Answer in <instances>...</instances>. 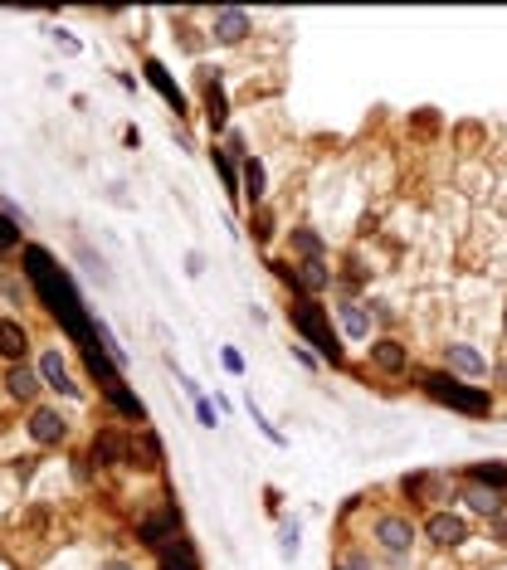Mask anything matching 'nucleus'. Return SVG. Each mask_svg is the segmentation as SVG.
Listing matches in <instances>:
<instances>
[{
	"label": "nucleus",
	"instance_id": "1",
	"mask_svg": "<svg viewBox=\"0 0 507 570\" xmlns=\"http://www.w3.org/2000/svg\"><path fill=\"white\" fill-rule=\"evenodd\" d=\"M415 381H419V391H425L429 400L458 409V415H493V395L483 391V385H464L454 371H419Z\"/></svg>",
	"mask_w": 507,
	"mask_h": 570
},
{
	"label": "nucleus",
	"instance_id": "2",
	"mask_svg": "<svg viewBox=\"0 0 507 570\" xmlns=\"http://www.w3.org/2000/svg\"><path fill=\"white\" fill-rule=\"evenodd\" d=\"M288 322H293V332L303 336L308 346H318V361L342 366V342H336V332H332V322H327V312H322L318 298H293Z\"/></svg>",
	"mask_w": 507,
	"mask_h": 570
},
{
	"label": "nucleus",
	"instance_id": "3",
	"mask_svg": "<svg viewBox=\"0 0 507 570\" xmlns=\"http://www.w3.org/2000/svg\"><path fill=\"white\" fill-rule=\"evenodd\" d=\"M88 464L93 468H123V464H132V439L123 429H98V434H93V444H88Z\"/></svg>",
	"mask_w": 507,
	"mask_h": 570
},
{
	"label": "nucleus",
	"instance_id": "4",
	"mask_svg": "<svg viewBox=\"0 0 507 570\" xmlns=\"http://www.w3.org/2000/svg\"><path fill=\"white\" fill-rule=\"evenodd\" d=\"M371 537H376V546L385 556H405L410 546H415V521L401 517V512H385V517H376V531H371Z\"/></svg>",
	"mask_w": 507,
	"mask_h": 570
},
{
	"label": "nucleus",
	"instance_id": "5",
	"mask_svg": "<svg viewBox=\"0 0 507 570\" xmlns=\"http://www.w3.org/2000/svg\"><path fill=\"white\" fill-rule=\"evenodd\" d=\"M25 434H30V439L40 444V448H59V444L69 439V419L59 415L54 405H34V409H30V424H25Z\"/></svg>",
	"mask_w": 507,
	"mask_h": 570
},
{
	"label": "nucleus",
	"instance_id": "6",
	"mask_svg": "<svg viewBox=\"0 0 507 570\" xmlns=\"http://www.w3.org/2000/svg\"><path fill=\"white\" fill-rule=\"evenodd\" d=\"M425 537L439 546V551H454V546L468 541V521L458 512H429L425 517Z\"/></svg>",
	"mask_w": 507,
	"mask_h": 570
},
{
	"label": "nucleus",
	"instance_id": "7",
	"mask_svg": "<svg viewBox=\"0 0 507 570\" xmlns=\"http://www.w3.org/2000/svg\"><path fill=\"white\" fill-rule=\"evenodd\" d=\"M200 93H205V123H210V132H225L229 103H225V88H220V69H200Z\"/></svg>",
	"mask_w": 507,
	"mask_h": 570
},
{
	"label": "nucleus",
	"instance_id": "8",
	"mask_svg": "<svg viewBox=\"0 0 507 570\" xmlns=\"http://www.w3.org/2000/svg\"><path fill=\"white\" fill-rule=\"evenodd\" d=\"M371 366L381 375H405L410 371V346L395 342V336H376V342H371Z\"/></svg>",
	"mask_w": 507,
	"mask_h": 570
},
{
	"label": "nucleus",
	"instance_id": "9",
	"mask_svg": "<svg viewBox=\"0 0 507 570\" xmlns=\"http://www.w3.org/2000/svg\"><path fill=\"white\" fill-rule=\"evenodd\" d=\"M156 565H161V570H200L196 541H190V537H171L161 551H156Z\"/></svg>",
	"mask_w": 507,
	"mask_h": 570
},
{
	"label": "nucleus",
	"instance_id": "10",
	"mask_svg": "<svg viewBox=\"0 0 507 570\" xmlns=\"http://www.w3.org/2000/svg\"><path fill=\"white\" fill-rule=\"evenodd\" d=\"M336 317H342V332L352 336V342H366V336H371V302L342 298V302H336Z\"/></svg>",
	"mask_w": 507,
	"mask_h": 570
},
{
	"label": "nucleus",
	"instance_id": "11",
	"mask_svg": "<svg viewBox=\"0 0 507 570\" xmlns=\"http://www.w3.org/2000/svg\"><path fill=\"white\" fill-rule=\"evenodd\" d=\"M249 30H254V20L244 15V10H215V20H210V34H215L220 44L249 40Z\"/></svg>",
	"mask_w": 507,
	"mask_h": 570
},
{
	"label": "nucleus",
	"instance_id": "12",
	"mask_svg": "<svg viewBox=\"0 0 507 570\" xmlns=\"http://www.w3.org/2000/svg\"><path fill=\"white\" fill-rule=\"evenodd\" d=\"M25 351H30V332L20 326V317H0V356L10 366H25Z\"/></svg>",
	"mask_w": 507,
	"mask_h": 570
},
{
	"label": "nucleus",
	"instance_id": "13",
	"mask_svg": "<svg viewBox=\"0 0 507 570\" xmlns=\"http://www.w3.org/2000/svg\"><path fill=\"white\" fill-rule=\"evenodd\" d=\"M44 391V375L30 371V366H10L5 371V395L20 400V405H34V395Z\"/></svg>",
	"mask_w": 507,
	"mask_h": 570
},
{
	"label": "nucleus",
	"instance_id": "14",
	"mask_svg": "<svg viewBox=\"0 0 507 570\" xmlns=\"http://www.w3.org/2000/svg\"><path fill=\"white\" fill-rule=\"evenodd\" d=\"M444 371H458V375H488V361H483L468 342H449V346H444Z\"/></svg>",
	"mask_w": 507,
	"mask_h": 570
},
{
	"label": "nucleus",
	"instance_id": "15",
	"mask_svg": "<svg viewBox=\"0 0 507 570\" xmlns=\"http://www.w3.org/2000/svg\"><path fill=\"white\" fill-rule=\"evenodd\" d=\"M40 375H44V385H50V391L78 395V385H74V375L64 371V356H59V351H44V356H40Z\"/></svg>",
	"mask_w": 507,
	"mask_h": 570
},
{
	"label": "nucleus",
	"instance_id": "16",
	"mask_svg": "<svg viewBox=\"0 0 507 570\" xmlns=\"http://www.w3.org/2000/svg\"><path fill=\"white\" fill-rule=\"evenodd\" d=\"M468 502V512H478V517H502V492H493V488H478V483H464V492H458Z\"/></svg>",
	"mask_w": 507,
	"mask_h": 570
},
{
	"label": "nucleus",
	"instance_id": "17",
	"mask_svg": "<svg viewBox=\"0 0 507 570\" xmlns=\"http://www.w3.org/2000/svg\"><path fill=\"white\" fill-rule=\"evenodd\" d=\"M142 69H147L152 88H156V93H161V98H166V103H171V107H176V113H186V93H180V88H176V83H171V74H166V69H161V64H156V59H147V64H142Z\"/></svg>",
	"mask_w": 507,
	"mask_h": 570
},
{
	"label": "nucleus",
	"instance_id": "18",
	"mask_svg": "<svg viewBox=\"0 0 507 570\" xmlns=\"http://www.w3.org/2000/svg\"><path fill=\"white\" fill-rule=\"evenodd\" d=\"M288 244H293L298 263H303V259H327V244H322V234H318V229H308V225H298L293 234H288Z\"/></svg>",
	"mask_w": 507,
	"mask_h": 570
},
{
	"label": "nucleus",
	"instance_id": "19",
	"mask_svg": "<svg viewBox=\"0 0 507 570\" xmlns=\"http://www.w3.org/2000/svg\"><path fill=\"white\" fill-rule=\"evenodd\" d=\"M244 196H249V205H263V196H269L263 161H254V156H244Z\"/></svg>",
	"mask_w": 507,
	"mask_h": 570
},
{
	"label": "nucleus",
	"instance_id": "20",
	"mask_svg": "<svg viewBox=\"0 0 507 570\" xmlns=\"http://www.w3.org/2000/svg\"><path fill=\"white\" fill-rule=\"evenodd\" d=\"M468 483L493 488V492H507V464H474L468 468Z\"/></svg>",
	"mask_w": 507,
	"mask_h": 570
},
{
	"label": "nucleus",
	"instance_id": "21",
	"mask_svg": "<svg viewBox=\"0 0 507 570\" xmlns=\"http://www.w3.org/2000/svg\"><path fill=\"white\" fill-rule=\"evenodd\" d=\"M137 444H142V468H161L166 464V458H161V439H156V434L152 429H137Z\"/></svg>",
	"mask_w": 507,
	"mask_h": 570
},
{
	"label": "nucleus",
	"instance_id": "22",
	"mask_svg": "<svg viewBox=\"0 0 507 570\" xmlns=\"http://www.w3.org/2000/svg\"><path fill=\"white\" fill-rule=\"evenodd\" d=\"M20 244V225L10 215H0V249H15Z\"/></svg>",
	"mask_w": 507,
	"mask_h": 570
},
{
	"label": "nucleus",
	"instance_id": "23",
	"mask_svg": "<svg viewBox=\"0 0 507 570\" xmlns=\"http://www.w3.org/2000/svg\"><path fill=\"white\" fill-rule=\"evenodd\" d=\"M0 288H5V298H10V302H25V283H20L15 273H5V283H0Z\"/></svg>",
	"mask_w": 507,
	"mask_h": 570
},
{
	"label": "nucleus",
	"instance_id": "24",
	"mask_svg": "<svg viewBox=\"0 0 507 570\" xmlns=\"http://www.w3.org/2000/svg\"><path fill=\"white\" fill-rule=\"evenodd\" d=\"M283 556H298V521H283Z\"/></svg>",
	"mask_w": 507,
	"mask_h": 570
},
{
	"label": "nucleus",
	"instance_id": "25",
	"mask_svg": "<svg viewBox=\"0 0 507 570\" xmlns=\"http://www.w3.org/2000/svg\"><path fill=\"white\" fill-rule=\"evenodd\" d=\"M196 415H200L205 429H215V409H210V400H200V395H196Z\"/></svg>",
	"mask_w": 507,
	"mask_h": 570
},
{
	"label": "nucleus",
	"instance_id": "26",
	"mask_svg": "<svg viewBox=\"0 0 507 570\" xmlns=\"http://www.w3.org/2000/svg\"><path fill=\"white\" fill-rule=\"evenodd\" d=\"M493 537H498V546H507V512L493 517Z\"/></svg>",
	"mask_w": 507,
	"mask_h": 570
},
{
	"label": "nucleus",
	"instance_id": "27",
	"mask_svg": "<svg viewBox=\"0 0 507 570\" xmlns=\"http://www.w3.org/2000/svg\"><path fill=\"white\" fill-rule=\"evenodd\" d=\"M225 371H235V375L244 371V361H239V351H225Z\"/></svg>",
	"mask_w": 507,
	"mask_h": 570
},
{
	"label": "nucleus",
	"instance_id": "28",
	"mask_svg": "<svg viewBox=\"0 0 507 570\" xmlns=\"http://www.w3.org/2000/svg\"><path fill=\"white\" fill-rule=\"evenodd\" d=\"M493 381H498L502 391H507V361H498V366H493Z\"/></svg>",
	"mask_w": 507,
	"mask_h": 570
},
{
	"label": "nucleus",
	"instance_id": "29",
	"mask_svg": "<svg viewBox=\"0 0 507 570\" xmlns=\"http://www.w3.org/2000/svg\"><path fill=\"white\" fill-rule=\"evenodd\" d=\"M107 570H127V565H123V561H113V565H107Z\"/></svg>",
	"mask_w": 507,
	"mask_h": 570
},
{
	"label": "nucleus",
	"instance_id": "30",
	"mask_svg": "<svg viewBox=\"0 0 507 570\" xmlns=\"http://www.w3.org/2000/svg\"><path fill=\"white\" fill-rule=\"evenodd\" d=\"M502 336H507V308H502Z\"/></svg>",
	"mask_w": 507,
	"mask_h": 570
}]
</instances>
